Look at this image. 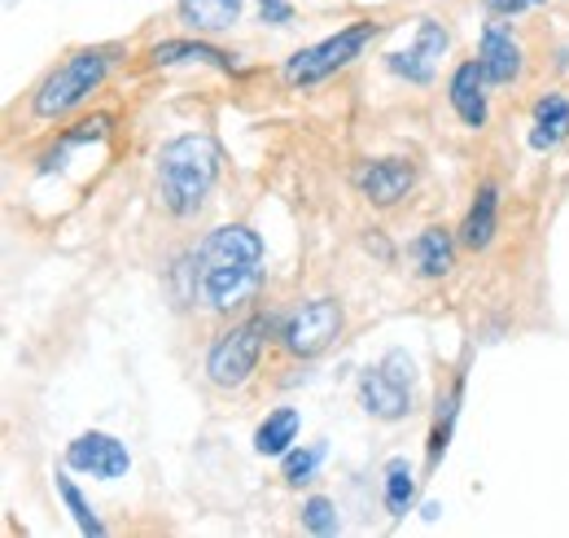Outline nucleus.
<instances>
[{"label": "nucleus", "instance_id": "5", "mask_svg": "<svg viewBox=\"0 0 569 538\" xmlns=\"http://www.w3.org/2000/svg\"><path fill=\"white\" fill-rule=\"evenodd\" d=\"M381 31H386V22L359 18V22H347L342 31L325 36V40H316V44H302L298 53L284 58L281 83L289 92H311V88H320L325 79H333V74H342L347 67H356Z\"/></svg>", "mask_w": 569, "mask_h": 538}, {"label": "nucleus", "instance_id": "26", "mask_svg": "<svg viewBox=\"0 0 569 538\" xmlns=\"http://www.w3.org/2000/svg\"><path fill=\"white\" fill-rule=\"evenodd\" d=\"M526 9H535L530 0H482V13L487 18H503V22H512L517 13H526Z\"/></svg>", "mask_w": 569, "mask_h": 538}, {"label": "nucleus", "instance_id": "3", "mask_svg": "<svg viewBox=\"0 0 569 538\" xmlns=\"http://www.w3.org/2000/svg\"><path fill=\"white\" fill-rule=\"evenodd\" d=\"M223 171V149L207 132H180L171 136L153 153V189L158 202L171 219H193L202 206L211 202L214 185Z\"/></svg>", "mask_w": 569, "mask_h": 538}, {"label": "nucleus", "instance_id": "24", "mask_svg": "<svg viewBox=\"0 0 569 538\" xmlns=\"http://www.w3.org/2000/svg\"><path fill=\"white\" fill-rule=\"evenodd\" d=\"M386 70L399 74V79H408V83H417V88H429V83H433V58H429L426 49H417V44L386 53Z\"/></svg>", "mask_w": 569, "mask_h": 538}, {"label": "nucleus", "instance_id": "18", "mask_svg": "<svg viewBox=\"0 0 569 538\" xmlns=\"http://www.w3.org/2000/svg\"><path fill=\"white\" fill-rule=\"evenodd\" d=\"M456 250H460L456 228L429 223V228L417 232V241H412V263H417V271L426 280H442V276H451V268H456Z\"/></svg>", "mask_w": 569, "mask_h": 538}, {"label": "nucleus", "instance_id": "17", "mask_svg": "<svg viewBox=\"0 0 569 538\" xmlns=\"http://www.w3.org/2000/svg\"><path fill=\"white\" fill-rule=\"evenodd\" d=\"M246 0H176V18L189 36H223L241 22Z\"/></svg>", "mask_w": 569, "mask_h": 538}, {"label": "nucleus", "instance_id": "7", "mask_svg": "<svg viewBox=\"0 0 569 538\" xmlns=\"http://www.w3.org/2000/svg\"><path fill=\"white\" fill-rule=\"evenodd\" d=\"M356 399L363 416L381 425H399L417 411V390H412V359L403 350H390L381 363L363 368L356 381Z\"/></svg>", "mask_w": 569, "mask_h": 538}, {"label": "nucleus", "instance_id": "25", "mask_svg": "<svg viewBox=\"0 0 569 538\" xmlns=\"http://www.w3.org/2000/svg\"><path fill=\"white\" fill-rule=\"evenodd\" d=\"M412 44H417V49H426L429 58L438 62V58L451 49V31H447L438 18H421V22H417V40H412Z\"/></svg>", "mask_w": 569, "mask_h": 538}, {"label": "nucleus", "instance_id": "20", "mask_svg": "<svg viewBox=\"0 0 569 538\" xmlns=\"http://www.w3.org/2000/svg\"><path fill=\"white\" fill-rule=\"evenodd\" d=\"M381 504L395 521H403L417 508V469L408 456H390L381 469Z\"/></svg>", "mask_w": 569, "mask_h": 538}, {"label": "nucleus", "instance_id": "13", "mask_svg": "<svg viewBox=\"0 0 569 538\" xmlns=\"http://www.w3.org/2000/svg\"><path fill=\"white\" fill-rule=\"evenodd\" d=\"M460 407H465V368H456L447 390H438V399H433V420H429L426 438V472L442 465V456L451 447V434H456V420H460Z\"/></svg>", "mask_w": 569, "mask_h": 538}, {"label": "nucleus", "instance_id": "4", "mask_svg": "<svg viewBox=\"0 0 569 538\" xmlns=\"http://www.w3.org/2000/svg\"><path fill=\"white\" fill-rule=\"evenodd\" d=\"M277 329H281V316H272V311L237 316L223 333L211 337L207 359H202V377L211 381L214 390H223V395L246 390L259 377V363H263L268 346L277 341Z\"/></svg>", "mask_w": 569, "mask_h": 538}, {"label": "nucleus", "instance_id": "27", "mask_svg": "<svg viewBox=\"0 0 569 538\" xmlns=\"http://www.w3.org/2000/svg\"><path fill=\"white\" fill-rule=\"evenodd\" d=\"M259 18H263L268 27H289V22H293V4H289V0H263V4H259Z\"/></svg>", "mask_w": 569, "mask_h": 538}, {"label": "nucleus", "instance_id": "19", "mask_svg": "<svg viewBox=\"0 0 569 538\" xmlns=\"http://www.w3.org/2000/svg\"><path fill=\"white\" fill-rule=\"evenodd\" d=\"M298 434H302L298 407H272L254 429V451L268 460H281L289 447H298Z\"/></svg>", "mask_w": 569, "mask_h": 538}, {"label": "nucleus", "instance_id": "1", "mask_svg": "<svg viewBox=\"0 0 569 538\" xmlns=\"http://www.w3.org/2000/svg\"><path fill=\"white\" fill-rule=\"evenodd\" d=\"M193 307L237 320L254 307L268 280V246L250 223H219L193 250Z\"/></svg>", "mask_w": 569, "mask_h": 538}, {"label": "nucleus", "instance_id": "23", "mask_svg": "<svg viewBox=\"0 0 569 538\" xmlns=\"http://www.w3.org/2000/svg\"><path fill=\"white\" fill-rule=\"evenodd\" d=\"M298 521L307 535H338L342 530V517H338V504L329 495H307L302 508H298Z\"/></svg>", "mask_w": 569, "mask_h": 538}, {"label": "nucleus", "instance_id": "21", "mask_svg": "<svg viewBox=\"0 0 569 538\" xmlns=\"http://www.w3.org/2000/svg\"><path fill=\"white\" fill-rule=\"evenodd\" d=\"M53 486H58V499L67 504V512H71V521H74V530H79V535H88V538L106 535V521L97 517V508L88 504V495L74 486L71 472H53Z\"/></svg>", "mask_w": 569, "mask_h": 538}, {"label": "nucleus", "instance_id": "15", "mask_svg": "<svg viewBox=\"0 0 569 538\" xmlns=\"http://www.w3.org/2000/svg\"><path fill=\"white\" fill-rule=\"evenodd\" d=\"M110 128H114V114H106V110L74 119L71 128H62V132L53 136V145L44 149V158H40V171H44V176H49V171H62V167H67V158H71L74 149H92V145H101V140L110 136Z\"/></svg>", "mask_w": 569, "mask_h": 538}, {"label": "nucleus", "instance_id": "6", "mask_svg": "<svg viewBox=\"0 0 569 538\" xmlns=\"http://www.w3.org/2000/svg\"><path fill=\"white\" fill-rule=\"evenodd\" d=\"M342 329H347V311H342L338 298H307V302H298L293 311L281 316L277 346H281L284 359L311 363L342 337Z\"/></svg>", "mask_w": 569, "mask_h": 538}, {"label": "nucleus", "instance_id": "14", "mask_svg": "<svg viewBox=\"0 0 569 538\" xmlns=\"http://www.w3.org/2000/svg\"><path fill=\"white\" fill-rule=\"evenodd\" d=\"M496 232H499V185L496 180H482V185L473 189V202H469V210H465L456 237H460L465 250L482 255V250H491Z\"/></svg>", "mask_w": 569, "mask_h": 538}, {"label": "nucleus", "instance_id": "22", "mask_svg": "<svg viewBox=\"0 0 569 538\" xmlns=\"http://www.w3.org/2000/svg\"><path fill=\"white\" fill-rule=\"evenodd\" d=\"M329 447L325 442H311V447H289L281 456V481L289 490H302L307 481H316V472L325 465Z\"/></svg>", "mask_w": 569, "mask_h": 538}, {"label": "nucleus", "instance_id": "29", "mask_svg": "<svg viewBox=\"0 0 569 538\" xmlns=\"http://www.w3.org/2000/svg\"><path fill=\"white\" fill-rule=\"evenodd\" d=\"M530 4H548V0H530Z\"/></svg>", "mask_w": 569, "mask_h": 538}, {"label": "nucleus", "instance_id": "2", "mask_svg": "<svg viewBox=\"0 0 569 538\" xmlns=\"http://www.w3.org/2000/svg\"><path fill=\"white\" fill-rule=\"evenodd\" d=\"M132 58L128 44L110 40V44H79L71 49L58 67H49L40 74V83L27 97V123L31 128H49V123H67L74 119L106 83L110 74Z\"/></svg>", "mask_w": 569, "mask_h": 538}, {"label": "nucleus", "instance_id": "11", "mask_svg": "<svg viewBox=\"0 0 569 538\" xmlns=\"http://www.w3.org/2000/svg\"><path fill=\"white\" fill-rule=\"evenodd\" d=\"M478 62L487 70L491 88H508V83L521 79V70H526V49H521L512 22L491 18V22L482 27V36H478Z\"/></svg>", "mask_w": 569, "mask_h": 538}, {"label": "nucleus", "instance_id": "8", "mask_svg": "<svg viewBox=\"0 0 569 538\" xmlns=\"http://www.w3.org/2000/svg\"><path fill=\"white\" fill-rule=\"evenodd\" d=\"M351 185L372 210H395L417 189V162L395 153V158H363L351 171Z\"/></svg>", "mask_w": 569, "mask_h": 538}, {"label": "nucleus", "instance_id": "10", "mask_svg": "<svg viewBox=\"0 0 569 538\" xmlns=\"http://www.w3.org/2000/svg\"><path fill=\"white\" fill-rule=\"evenodd\" d=\"M141 67H211L219 74H232V79H241L246 70L241 62L228 53V49H219L211 44L207 36H184V40H158V44H149L141 53Z\"/></svg>", "mask_w": 569, "mask_h": 538}, {"label": "nucleus", "instance_id": "28", "mask_svg": "<svg viewBox=\"0 0 569 538\" xmlns=\"http://www.w3.org/2000/svg\"><path fill=\"white\" fill-rule=\"evenodd\" d=\"M363 246H368V250H377V259H381V263H395V250H390V241H386L377 228H372V237H368Z\"/></svg>", "mask_w": 569, "mask_h": 538}, {"label": "nucleus", "instance_id": "30", "mask_svg": "<svg viewBox=\"0 0 569 538\" xmlns=\"http://www.w3.org/2000/svg\"><path fill=\"white\" fill-rule=\"evenodd\" d=\"M259 4H263V0H259Z\"/></svg>", "mask_w": 569, "mask_h": 538}, {"label": "nucleus", "instance_id": "9", "mask_svg": "<svg viewBox=\"0 0 569 538\" xmlns=\"http://www.w3.org/2000/svg\"><path fill=\"white\" fill-rule=\"evenodd\" d=\"M67 469L97 477V481H119L132 472V451L123 438H114L106 429H83L67 442Z\"/></svg>", "mask_w": 569, "mask_h": 538}, {"label": "nucleus", "instance_id": "16", "mask_svg": "<svg viewBox=\"0 0 569 538\" xmlns=\"http://www.w3.org/2000/svg\"><path fill=\"white\" fill-rule=\"evenodd\" d=\"M569 140V97L566 92H543L530 110V132H526V145L535 153H552Z\"/></svg>", "mask_w": 569, "mask_h": 538}, {"label": "nucleus", "instance_id": "12", "mask_svg": "<svg viewBox=\"0 0 569 538\" xmlns=\"http://www.w3.org/2000/svg\"><path fill=\"white\" fill-rule=\"evenodd\" d=\"M491 79H487V70L478 58H469V62H460V67L447 74V101H451V110H456V119L469 128V132H482L487 128V119H491Z\"/></svg>", "mask_w": 569, "mask_h": 538}]
</instances>
